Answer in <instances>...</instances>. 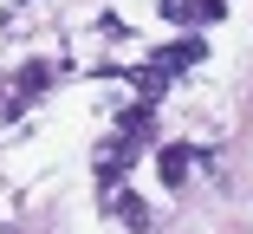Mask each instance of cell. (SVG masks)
Here are the masks:
<instances>
[{"label": "cell", "instance_id": "cell-6", "mask_svg": "<svg viewBox=\"0 0 253 234\" xmlns=\"http://www.w3.org/2000/svg\"><path fill=\"white\" fill-rule=\"evenodd\" d=\"M117 124L130 130V143H136V137H149V124H156V117H149V104H130V111H124Z\"/></svg>", "mask_w": 253, "mask_h": 234}, {"label": "cell", "instance_id": "cell-1", "mask_svg": "<svg viewBox=\"0 0 253 234\" xmlns=\"http://www.w3.org/2000/svg\"><path fill=\"white\" fill-rule=\"evenodd\" d=\"M188 163H195V150H188V143H163V150H156V176H163V189H182Z\"/></svg>", "mask_w": 253, "mask_h": 234}, {"label": "cell", "instance_id": "cell-3", "mask_svg": "<svg viewBox=\"0 0 253 234\" xmlns=\"http://www.w3.org/2000/svg\"><path fill=\"white\" fill-rule=\"evenodd\" d=\"M20 91H26V98H39V91H52V65H45V59L20 65Z\"/></svg>", "mask_w": 253, "mask_h": 234}, {"label": "cell", "instance_id": "cell-2", "mask_svg": "<svg viewBox=\"0 0 253 234\" xmlns=\"http://www.w3.org/2000/svg\"><path fill=\"white\" fill-rule=\"evenodd\" d=\"M195 59H201V39H195V33H182L175 46H163V52H156V65H163L169 78H175V72H188Z\"/></svg>", "mask_w": 253, "mask_h": 234}, {"label": "cell", "instance_id": "cell-7", "mask_svg": "<svg viewBox=\"0 0 253 234\" xmlns=\"http://www.w3.org/2000/svg\"><path fill=\"white\" fill-rule=\"evenodd\" d=\"M111 202H117V215H124V221H130V228H149V208H143V202H136V195H124V189H117V195H111Z\"/></svg>", "mask_w": 253, "mask_h": 234}, {"label": "cell", "instance_id": "cell-4", "mask_svg": "<svg viewBox=\"0 0 253 234\" xmlns=\"http://www.w3.org/2000/svg\"><path fill=\"white\" fill-rule=\"evenodd\" d=\"M130 85L143 91V98H163V91H169V72L163 65H143V72H130Z\"/></svg>", "mask_w": 253, "mask_h": 234}, {"label": "cell", "instance_id": "cell-5", "mask_svg": "<svg viewBox=\"0 0 253 234\" xmlns=\"http://www.w3.org/2000/svg\"><path fill=\"white\" fill-rule=\"evenodd\" d=\"M163 20L169 26H201V0H163Z\"/></svg>", "mask_w": 253, "mask_h": 234}]
</instances>
